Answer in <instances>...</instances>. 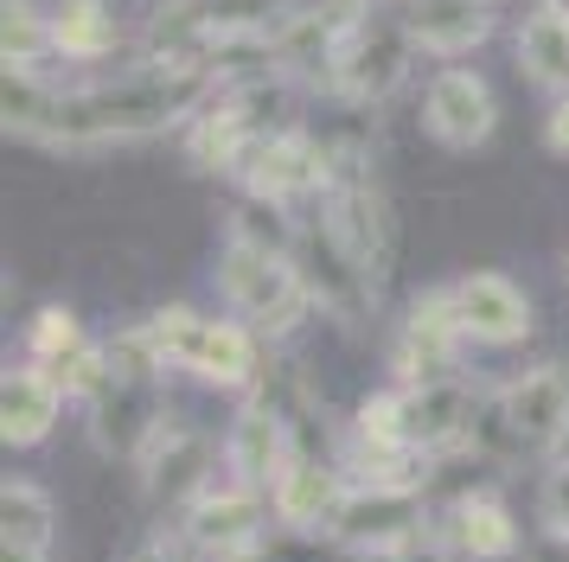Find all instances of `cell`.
<instances>
[{"mask_svg":"<svg viewBox=\"0 0 569 562\" xmlns=\"http://www.w3.org/2000/svg\"><path fill=\"white\" fill-rule=\"evenodd\" d=\"M327 543H339L359 562H410L436 556V511L422 485H352L339 518L327 524Z\"/></svg>","mask_w":569,"mask_h":562,"instance_id":"cell-2","label":"cell"},{"mask_svg":"<svg viewBox=\"0 0 569 562\" xmlns=\"http://www.w3.org/2000/svg\"><path fill=\"white\" fill-rule=\"evenodd\" d=\"M295 275L308 288L313 313H333L346 327H365L371 320V307H378V288L365 275L359 262L346 255V243L333 237V224L320 218V204H313V218H301V237H295Z\"/></svg>","mask_w":569,"mask_h":562,"instance_id":"cell-7","label":"cell"},{"mask_svg":"<svg viewBox=\"0 0 569 562\" xmlns=\"http://www.w3.org/2000/svg\"><path fill=\"white\" fill-rule=\"evenodd\" d=\"M492 122H499V102H492V83L467 64H441L422 90V128L429 141L448 153H473L487 148Z\"/></svg>","mask_w":569,"mask_h":562,"instance_id":"cell-11","label":"cell"},{"mask_svg":"<svg viewBox=\"0 0 569 562\" xmlns=\"http://www.w3.org/2000/svg\"><path fill=\"white\" fill-rule=\"evenodd\" d=\"M436 556L441 562H512L518 556L512 505H506L492 485L455 492V499L436 511Z\"/></svg>","mask_w":569,"mask_h":562,"instance_id":"cell-10","label":"cell"},{"mask_svg":"<svg viewBox=\"0 0 569 562\" xmlns=\"http://www.w3.org/2000/svg\"><path fill=\"white\" fill-rule=\"evenodd\" d=\"M269 511L276 505H269L262 492L224 480V485H206V492L173 518V531H180V543L199 562H237V556L269 550Z\"/></svg>","mask_w":569,"mask_h":562,"instance_id":"cell-6","label":"cell"},{"mask_svg":"<svg viewBox=\"0 0 569 562\" xmlns=\"http://www.w3.org/2000/svg\"><path fill=\"white\" fill-rule=\"evenodd\" d=\"M218 448H211V434L186 415V409L167 403V415L154 422L148 434V448L134 454V473H141V492H148V505L160 518H180L206 485H218Z\"/></svg>","mask_w":569,"mask_h":562,"instance_id":"cell-5","label":"cell"},{"mask_svg":"<svg viewBox=\"0 0 569 562\" xmlns=\"http://www.w3.org/2000/svg\"><path fill=\"white\" fill-rule=\"evenodd\" d=\"M346 473H339V460L320 454V441H301L295 448V460H288L282 485L269 492V505H276V518H282L288 531H308V536H327V524L339 518V505H346Z\"/></svg>","mask_w":569,"mask_h":562,"instance_id":"cell-14","label":"cell"},{"mask_svg":"<svg viewBox=\"0 0 569 562\" xmlns=\"http://www.w3.org/2000/svg\"><path fill=\"white\" fill-rule=\"evenodd\" d=\"M218 294L231 307V320L269 339V345H282L301 332V320L313 313L308 288L295 275V262L288 255H262V250H243V243H224L218 250Z\"/></svg>","mask_w":569,"mask_h":562,"instance_id":"cell-3","label":"cell"},{"mask_svg":"<svg viewBox=\"0 0 569 562\" xmlns=\"http://www.w3.org/2000/svg\"><path fill=\"white\" fill-rule=\"evenodd\" d=\"M122 46V20L109 0H58L52 7V51L71 64H97Z\"/></svg>","mask_w":569,"mask_h":562,"instance_id":"cell-20","label":"cell"},{"mask_svg":"<svg viewBox=\"0 0 569 562\" xmlns=\"http://www.w3.org/2000/svg\"><path fill=\"white\" fill-rule=\"evenodd\" d=\"M129 562H199V556L180 543V531H154V536H141V543L129 550Z\"/></svg>","mask_w":569,"mask_h":562,"instance_id":"cell-25","label":"cell"},{"mask_svg":"<svg viewBox=\"0 0 569 562\" xmlns=\"http://www.w3.org/2000/svg\"><path fill=\"white\" fill-rule=\"evenodd\" d=\"M0 58H7V77H39V64L52 58V7L7 0V13H0Z\"/></svg>","mask_w":569,"mask_h":562,"instance_id":"cell-22","label":"cell"},{"mask_svg":"<svg viewBox=\"0 0 569 562\" xmlns=\"http://www.w3.org/2000/svg\"><path fill=\"white\" fill-rule=\"evenodd\" d=\"M518 71L569 97V7H550V0H531L525 20H518Z\"/></svg>","mask_w":569,"mask_h":562,"instance_id":"cell-18","label":"cell"},{"mask_svg":"<svg viewBox=\"0 0 569 562\" xmlns=\"http://www.w3.org/2000/svg\"><path fill=\"white\" fill-rule=\"evenodd\" d=\"M410 32H403V13H397V0H371L352 13L346 26V39H339L333 64H327V90L339 102H352V109H371V102H385L403 71H410Z\"/></svg>","mask_w":569,"mask_h":562,"instance_id":"cell-4","label":"cell"},{"mask_svg":"<svg viewBox=\"0 0 569 562\" xmlns=\"http://www.w3.org/2000/svg\"><path fill=\"white\" fill-rule=\"evenodd\" d=\"M64 403H71V397L58 390L52 371H39V364H7V378H0V434H7V448H39V441L58 429Z\"/></svg>","mask_w":569,"mask_h":562,"instance_id":"cell-17","label":"cell"},{"mask_svg":"<svg viewBox=\"0 0 569 562\" xmlns=\"http://www.w3.org/2000/svg\"><path fill=\"white\" fill-rule=\"evenodd\" d=\"M218 97L206 64H160L141 58L134 71L83 90H52L39 77H7V134L52 153H97L116 141H141L173 122H192Z\"/></svg>","mask_w":569,"mask_h":562,"instance_id":"cell-1","label":"cell"},{"mask_svg":"<svg viewBox=\"0 0 569 562\" xmlns=\"http://www.w3.org/2000/svg\"><path fill=\"white\" fill-rule=\"evenodd\" d=\"M455 307H461V327L473 345H518L538 327L531 294L512 275H499V269H473V275L455 281Z\"/></svg>","mask_w":569,"mask_h":562,"instance_id":"cell-15","label":"cell"},{"mask_svg":"<svg viewBox=\"0 0 569 562\" xmlns=\"http://www.w3.org/2000/svg\"><path fill=\"white\" fill-rule=\"evenodd\" d=\"M52 543H58L52 492H46V485H32V480H7V492H0V550L52 562Z\"/></svg>","mask_w":569,"mask_h":562,"instance_id":"cell-19","label":"cell"},{"mask_svg":"<svg viewBox=\"0 0 569 562\" xmlns=\"http://www.w3.org/2000/svg\"><path fill=\"white\" fill-rule=\"evenodd\" d=\"M538 518H543V531H550V536H563V543H569V454L543 466V485H538Z\"/></svg>","mask_w":569,"mask_h":562,"instance_id":"cell-24","label":"cell"},{"mask_svg":"<svg viewBox=\"0 0 569 562\" xmlns=\"http://www.w3.org/2000/svg\"><path fill=\"white\" fill-rule=\"evenodd\" d=\"M295 448H301V434H295V415H288L276 397L250 390V397H243V409L231 415V429H224V466H231V480L269 499V492L282 485V473H288V460H295Z\"/></svg>","mask_w":569,"mask_h":562,"instance_id":"cell-9","label":"cell"},{"mask_svg":"<svg viewBox=\"0 0 569 562\" xmlns=\"http://www.w3.org/2000/svg\"><path fill=\"white\" fill-rule=\"evenodd\" d=\"M295 237H301V211L250 199V192L224 218V243H243V250H262V255H295Z\"/></svg>","mask_w":569,"mask_h":562,"instance_id":"cell-21","label":"cell"},{"mask_svg":"<svg viewBox=\"0 0 569 562\" xmlns=\"http://www.w3.org/2000/svg\"><path fill=\"white\" fill-rule=\"evenodd\" d=\"M397 13H403L410 46L429 58H461L480 39H492V26H499L492 0H397Z\"/></svg>","mask_w":569,"mask_h":562,"instance_id":"cell-16","label":"cell"},{"mask_svg":"<svg viewBox=\"0 0 569 562\" xmlns=\"http://www.w3.org/2000/svg\"><path fill=\"white\" fill-rule=\"evenodd\" d=\"M403 390V383H397ZM480 390L455 371V378H436V383H416L403 390V441H410L422 460H441L473 441V415H480Z\"/></svg>","mask_w":569,"mask_h":562,"instance_id":"cell-13","label":"cell"},{"mask_svg":"<svg viewBox=\"0 0 569 562\" xmlns=\"http://www.w3.org/2000/svg\"><path fill=\"white\" fill-rule=\"evenodd\" d=\"M543 148L563 153V160H569V97L550 102V116H543Z\"/></svg>","mask_w":569,"mask_h":562,"instance_id":"cell-26","label":"cell"},{"mask_svg":"<svg viewBox=\"0 0 569 562\" xmlns=\"http://www.w3.org/2000/svg\"><path fill=\"white\" fill-rule=\"evenodd\" d=\"M83 345H90V339H83V327H78V313H71V307H39V313H32V327H27V364H39V371H64V364H71V358L83 352Z\"/></svg>","mask_w":569,"mask_h":562,"instance_id":"cell-23","label":"cell"},{"mask_svg":"<svg viewBox=\"0 0 569 562\" xmlns=\"http://www.w3.org/2000/svg\"><path fill=\"white\" fill-rule=\"evenodd\" d=\"M461 345H467V327H461V307H455V288H429V294H416L410 313L397 320V339H390V371H397L403 390L436 383V378H455Z\"/></svg>","mask_w":569,"mask_h":562,"instance_id":"cell-8","label":"cell"},{"mask_svg":"<svg viewBox=\"0 0 569 562\" xmlns=\"http://www.w3.org/2000/svg\"><path fill=\"white\" fill-rule=\"evenodd\" d=\"M499 409L512 422L518 448L531 460H563V441H569V371L550 358V364H531L518 371L506 390H499Z\"/></svg>","mask_w":569,"mask_h":562,"instance_id":"cell-12","label":"cell"}]
</instances>
